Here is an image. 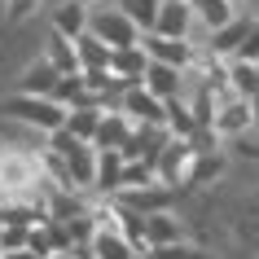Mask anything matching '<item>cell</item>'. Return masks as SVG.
Wrapping results in <instances>:
<instances>
[{"instance_id":"6da1fadb","label":"cell","mask_w":259,"mask_h":259,"mask_svg":"<svg viewBox=\"0 0 259 259\" xmlns=\"http://www.w3.org/2000/svg\"><path fill=\"white\" fill-rule=\"evenodd\" d=\"M0 110H5L9 123L27 127V132H35V137H53V132H62V123H66V110L53 106L49 97H18V93H9Z\"/></svg>"},{"instance_id":"7a4b0ae2","label":"cell","mask_w":259,"mask_h":259,"mask_svg":"<svg viewBox=\"0 0 259 259\" xmlns=\"http://www.w3.org/2000/svg\"><path fill=\"white\" fill-rule=\"evenodd\" d=\"M88 35L101 40L110 53H114V49H132V44L141 40V31L132 27L114 5H97V9H88Z\"/></svg>"},{"instance_id":"3957f363","label":"cell","mask_w":259,"mask_h":259,"mask_svg":"<svg viewBox=\"0 0 259 259\" xmlns=\"http://www.w3.org/2000/svg\"><path fill=\"white\" fill-rule=\"evenodd\" d=\"M189 171H193V150H189V141H167L163 154L154 158V180L163 185V189L180 193V189H189Z\"/></svg>"},{"instance_id":"277c9868","label":"cell","mask_w":259,"mask_h":259,"mask_svg":"<svg viewBox=\"0 0 259 259\" xmlns=\"http://www.w3.org/2000/svg\"><path fill=\"white\" fill-rule=\"evenodd\" d=\"M211 132L215 141H237V137H250L255 123H250V101L233 93H220L215 97V114H211Z\"/></svg>"},{"instance_id":"5b68a950","label":"cell","mask_w":259,"mask_h":259,"mask_svg":"<svg viewBox=\"0 0 259 259\" xmlns=\"http://www.w3.org/2000/svg\"><path fill=\"white\" fill-rule=\"evenodd\" d=\"M137 49L145 53V62H158V66H171V70H185L193 66V57H198V44L193 40H163V35H141L137 40Z\"/></svg>"},{"instance_id":"8992f818","label":"cell","mask_w":259,"mask_h":259,"mask_svg":"<svg viewBox=\"0 0 259 259\" xmlns=\"http://www.w3.org/2000/svg\"><path fill=\"white\" fill-rule=\"evenodd\" d=\"M250 18H255V14H237L229 27L211 31V35L202 40V49H198V53L215 57V62H233V57H237V49H242V40H246V27H250Z\"/></svg>"},{"instance_id":"52a82bcc","label":"cell","mask_w":259,"mask_h":259,"mask_svg":"<svg viewBox=\"0 0 259 259\" xmlns=\"http://www.w3.org/2000/svg\"><path fill=\"white\" fill-rule=\"evenodd\" d=\"M154 35L163 40H193V5L189 0H163L154 18Z\"/></svg>"},{"instance_id":"ba28073f","label":"cell","mask_w":259,"mask_h":259,"mask_svg":"<svg viewBox=\"0 0 259 259\" xmlns=\"http://www.w3.org/2000/svg\"><path fill=\"white\" fill-rule=\"evenodd\" d=\"M119 114H127V119H132V127H163V101H154L150 93H145V88H127V93L119 97Z\"/></svg>"},{"instance_id":"9c48e42d","label":"cell","mask_w":259,"mask_h":259,"mask_svg":"<svg viewBox=\"0 0 259 259\" xmlns=\"http://www.w3.org/2000/svg\"><path fill=\"white\" fill-rule=\"evenodd\" d=\"M57 79H62V75H57L44 57H31L27 66L14 75V93H18V97H49V93L57 88Z\"/></svg>"},{"instance_id":"30bf717a","label":"cell","mask_w":259,"mask_h":259,"mask_svg":"<svg viewBox=\"0 0 259 259\" xmlns=\"http://www.w3.org/2000/svg\"><path fill=\"white\" fill-rule=\"evenodd\" d=\"M119 206H127V211H137L141 220L145 215H158V211H171V202H176V193L163 189V185H145V189H127L114 198Z\"/></svg>"},{"instance_id":"8fae6325","label":"cell","mask_w":259,"mask_h":259,"mask_svg":"<svg viewBox=\"0 0 259 259\" xmlns=\"http://www.w3.org/2000/svg\"><path fill=\"white\" fill-rule=\"evenodd\" d=\"M185 220L176 215V206H171V211H158V215H145V246H176V242H189V237H185Z\"/></svg>"},{"instance_id":"7c38bea8","label":"cell","mask_w":259,"mask_h":259,"mask_svg":"<svg viewBox=\"0 0 259 259\" xmlns=\"http://www.w3.org/2000/svg\"><path fill=\"white\" fill-rule=\"evenodd\" d=\"M49 31L62 35V40H79L83 31H88V9L75 5V0H57L53 9H49Z\"/></svg>"},{"instance_id":"4fadbf2b","label":"cell","mask_w":259,"mask_h":259,"mask_svg":"<svg viewBox=\"0 0 259 259\" xmlns=\"http://www.w3.org/2000/svg\"><path fill=\"white\" fill-rule=\"evenodd\" d=\"M141 88H145L154 101H171V97L185 93V75H180V70H171V66H158V62H145Z\"/></svg>"},{"instance_id":"5bb4252c","label":"cell","mask_w":259,"mask_h":259,"mask_svg":"<svg viewBox=\"0 0 259 259\" xmlns=\"http://www.w3.org/2000/svg\"><path fill=\"white\" fill-rule=\"evenodd\" d=\"M132 132H137V127H132V119H127V114H119V110H106V114H101V123H97L93 150H114V154H119L123 145L132 141Z\"/></svg>"},{"instance_id":"9a60e30c","label":"cell","mask_w":259,"mask_h":259,"mask_svg":"<svg viewBox=\"0 0 259 259\" xmlns=\"http://www.w3.org/2000/svg\"><path fill=\"white\" fill-rule=\"evenodd\" d=\"M106 70H110V79H119L123 88H137L141 75H145V53H141L137 44H132V49H114Z\"/></svg>"},{"instance_id":"2e32d148","label":"cell","mask_w":259,"mask_h":259,"mask_svg":"<svg viewBox=\"0 0 259 259\" xmlns=\"http://www.w3.org/2000/svg\"><path fill=\"white\" fill-rule=\"evenodd\" d=\"M119 171L123 158L114 150H97V176H93V198H114L119 193Z\"/></svg>"},{"instance_id":"e0dca14e","label":"cell","mask_w":259,"mask_h":259,"mask_svg":"<svg viewBox=\"0 0 259 259\" xmlns=\"http://www.w3.org/2000/svg\"><path fill=\"white\" fill-rule=\"evenodd\" d=\"M229 171V154L211 150V154H193V171H189V189H202V185H215L220 176Z\"/></svg>"},{"instance_id":"ac0fdd59","label":"cell","mask_w":259,"mask_h":259,"mask_svg":"<svg viewBox=\"0 0 259 259\" xmlns=\"http://www.w3.org/2000/svg\"><path fill=\"white\" fill-rule=\"evenodd\" d=\"M101 114L106 110H97V106H79V110H66V123H62V132L75 141H83V145H93L97 137V123H101Z\"/></svg>"},{"instance_id":"d6986e66","label":"cell","mask_w":259,"mask_h":259,"mask_svg":"<svg viewBox=\"0 0 259 259\" xmlns=\"http://www.w3.org/2000/svg\"><path fill=\"white\" fill-rule=\"evenodd\" d=\"M40 57L57 70V75H79V66H75V44H70V40H62V35H53V31L44 35Z\"/></svg>"},{"instance_id":"ffe728a7","label":"cell","mask_w":259,"mask_h":259,"mask_svg":"<svg viewBox=\"0 0 259 259\" xmlns=\"http://www.w3.org/2000/svg\"><path fill=\"white\" fill-rule=\"evenodd\" d=\"M110 5H114V9H119V14L141 31V35H150V31H154V18H158V5H163V0H110Z\"/></svg>"},{"instance_id":"44dd1931","label":"cell","mask_w":259,"mask_h":259,"mask_svg":"<svg viewBox=\"0 0 259 259\" xmlns=\"http://www.w3.org/2000/svg\"><path fill=\"white\" fill-rule=\"evenodd\" d=\"M88 255L93 259H137V250L127 246V237H119L110 229H97L93 242H88Z\"/></svg>"},{"instance_id":"7402d4cb","label":"cell","mask_w":259,"mask_h":259,"mask_svg":"<svg viewBox=\"0 0 259 259\" xmlns=\"http://www.w3.org/2000/svg\"><path fill=\"white\" fill-rule=\"evenodd\" d=\"M70 44H75V66L79 70H106L110 66V49L101 40H93L88 31H83L79 40H70Z\"/></svg>"},{"instance_id":"603a6c76","label":"cell","mask_w":259,"mask_h":259,"mask_svg":"<svg viewBox=\"0 0 259 259\" xmlns=\"http://www.w3.org/2000/svg\"><path fill=\"white\" fill-rule=\"evenodd\" d=\"M5 5V27H22L44 9V0H0Z\"/></svg>"},{"instance_id":"cb8c5ba5","label":"cell","mask_w":259,"mask_h":259,"mask_svg":"<svg viewBox=\"0 0 259 259\" xmlns=\"http://www.w3.org/2000/svg\"><path fill=\"white\" fill-rule=\"evenodd\" d=\"M27 233L31 229H22V224H0V255H18V250H27Z\"/></svg>"},{"instance_id":"d4e9b609","label":"cell","mask_w":259,"mask_h":259,"mask_svg":"<svg viewBox=\"0 0 259 259\" xmlns=\"http://www.w3.org/2000/svg\"><path fill=\"white\" fill-rule=\"evenodd\" d=\"M233 62H246V66H255V62H259V18H250L246 40H242V49H237V57H233Z\"/></svg>"},{"instance_id":"484cf974","label":"cell","mask_w":259,"mask_h":259,"mask_svg":"<svg viewBox=\"0 0 259 259\" xmlns=\"http://www.w3.org/2000/svg\"><path fill=\"white\" fill-rule=\"evenodd\" d=\"M189 246H193V242H176V246H154V250H150L145 259H185V255H189Z\"/></svg>"},{"instance_id":"4316f807","label":"cell","mask_w":259,"mask_h":259,"mask_svg":"<svg viewBox=\"0 0 259 259\" xmlns=\"http://www.w3.org/2000/svg\"><path fill=\"white\" fill-rule=\"evenodd\" d=\"M185 259H220V255H215V250H206V246H189V255H185Z\"/></svg>"},{"instance_id":"83f0119b","label":"cell","mask_w":259,"mask_h":259,"mask_svg":"<svg viewBox=\"0 0 259 259\" xmlns=\"http://www.w3.org/2000/svg\"><path fill=\"white\" fill-rule=\"evenodd\" d=\"M250 123H255V127H259V93L250 97Z\"/></svg>"},{"instance_id":"f1b7e54d","label":"cell","mask_w":259,"mask_h":259,"mask_svg":"<svg viewBox=\"0 0 259 259\" xmlns=\"http://www.w3.org/2000/svg\"><path fill=\"white\" fill-rule=\"evenodd\" d=\"M75 5H83V9H97V5H110V0H75Z\"/></svg>"},{"instance_id":"f546056e","label":"cell","mask_w":259,"mask_h":259,"mask_svg":"<svg viewBox=\"0 0 259 259\" xmlns=\"http://www.w3.org/2000/svg\"><path fill=\"white\" fill-rule=\"evenodd\" d=\"M233 9H237V14H246V5H250V0H229Z\"/></svg>"},{"instance_id":"4dcf8cb0","label":"cell","mask_w":259,"mask_h":259,"mask_svg":"<svg viewBox=\"0 0 259 259\" xmlns=\"http://www.w3.org/2000/svg\"><path fill=\"white\" fill-rule=\"evenodd\" d=\"M0 259H35V255H27V250H18V255H0Z\"/></svg>"},{"instance_id":"1f68e13d","label":"cell","mask_w":259,"mask_h":259,"mask_svg":"<svg viewBox=\"0 0 259 259\" xmlns=\"http://www.w3.org/2000/svg\"><path fill=\"white\" fill-rule=\"evenodd\" d=\"M0 224H5V206H0Z\"/></svg>"},{"instance_id":"d6a6232c","label":"cell","mask_w":259,"mask_h":259,"mask_svg":"<svg viewBox=\"0 0 259 259\" xmlns=\"http://www.w3.org/2000/svg\"><path fill=\"white\" fill-rule=\"evenodd\" d=\"M255 9H259V0H255ZM255 18H259V14H255Z\"/></svg>"}]
</instances>
